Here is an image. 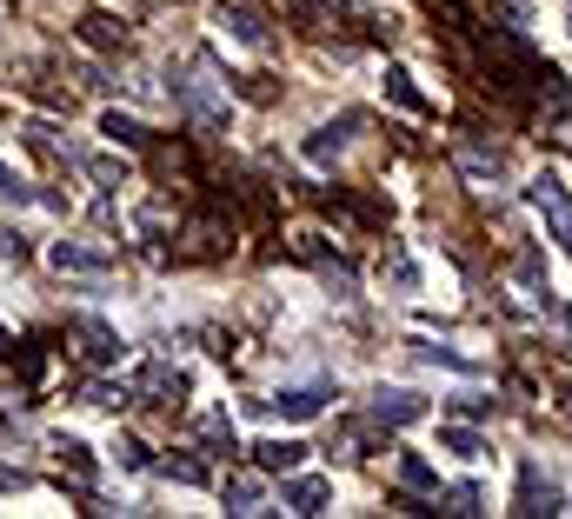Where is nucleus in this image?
<instances>
[{
    "label": "nucleus",
    "instance_id": "32",
    "mask_svg": "<svg viewBox=\"0 0 572 519\" xmlns=\"http://www.w3.org/2000/svg\"><path fill=\"white\" fill-rule=\"evenodd\" d=\"M0 486H8V493H21V486H27V473H21V466H0Z\"/></svg>",
    "mask_w": 572,
    "mask_h": 519
},
{
    "label": "nucleus",
    "instance_id": "15",
    "mask_svg": "<svg viewBox=\"0 0 572 519\" xmlns=\"http://www.w3.org/2000/svg\"><path fill=\"white\" fill-rule=\"evenodd\" d=\"M80 41H87V47H120L127 27H120L114 14H80Z\"/></svg>",
    "mask_w": 572,
    "mask_h": 519
},
{
    "label": "nucleus",
    "instance_id": "7",
    "mask_svg": "<svg viewBox=\"0 0 572 519\" xmlns=\"http://www.w3.org/2000/svg\"><path fill=\"white\" fill-rule=\"evenodd\" d=\"M520 512H565V499H559V486H552V473H539L533 460L520 466Z\"/></svg>",
    "mask_w": 572,
    "mask_h": 519
},
{
    "label": "nucleus",
    "instance_id": "26",
    "mask_svg": "<svg viewBox=\"0 0 572 519\" xmlns=\"http://www.w3.org/2000/svg\"><path fill=\"white\" fill-rule=\"evenodd\" d=\"M133 400H140L133 387H114V380H107V387H94V406H107V413H127Z\"/></svg>",
    "mask_w": 572,
    "mask_h": 519
},
{
    "label": "nucleus",
    "instance_id": "30",
    "mask_svg": "<svg viewBox=\"0 0 572 519\" xmlns=\"http://www.w3.org/2000/svg\"><path fill=\"white\" fill-rule=\"evenodd\" d=\"M479 406H486V400H479V393H453V413H459V419H472V413H479Z\"/></svg>",
    "mask_w": 572,
    "mask_h": 519
},
{
    "label": "nucleus",
    "instance_id": "25",
    "mask_svg": "<svg viewBox=\"0 0 572 519\" xmlns=\"http://www.w3.org/2000/svg\"><path fill=\"white\" fill-rule=\"evenodd\" d=\"M440 499H446V512H486V493L479 486H446Z\"/></svg>",
    "mask_w": 572,
    "mask_h": 519
},
{
    "label": "nucleus",
    "instance_id": "10",
    "mask_svg": "<svg viewBox=\"0 0 572 519\" xmlns=\"http://www.w3.org/2000/svg\"><path fill=\"white\" fill-rule=\"evenodd\" d=\"M380 280H393L399 293H420V260L406 253V246H386L380 253Z\"/></svg>",
    "mask_w": 572,
    "mask_h": 519
},
{
    "label": "nucleus",
    "instance_id": "21",
    "mask_svg": "<svg viewBox=\"0 0 572 519\" xmlns=\"http://www.w3.org/2000/svg\"><path fill=\"white\" fill-rule=\"evenodd\" d=\"M194 426H200V440H207L213 453H233V419H226V413H213V406H207Z\"/></svg>",
    "mask_w": 572,
    "mask_h": 519
},
{
    "label": "nucleus",
    "instance_id": "16",
    "mask_svg": "<svg viewBox=\"0 0 572 519\" xmlns=\"http://www.w3.org/2000/svg\"><path fill=\"white\" fill-rule=\"evenodd\" d=\"M406 354H413L420 367H453V373H479L466 354H453V346H427V339H413V346H406Z\"/></svg>",
    "mask_w": 572,
    "mask_h": 519
},
{
    "label": "nucleus",
    "instance_id": "22",
    "mask_svg": "<svg viewBox=\"0 0 572 519\" xmlns=\"http://www.w3.org/2000/svg\"><path fill=\"white\" fill-rule=\"evenodd\" d=\"M440 447L459 453V460H479V453H486V440H479L472 426H440Z\"/></svg>",
    "mask_w": 572,
    "mask_h": 519
},
{
    "label": "nucleus",
    "instance_id": "9",
    "mask_svg": "<svg viewBox=\"0 0 572 519\" xmlns=\"http://www.w3.org/2000/svg\"><path fill=\"white\" fill-rule=\"evenodd\" d=\"M380 86H386V101H393V107H406V114H420V120L433 114V101H427L420 86H413V73H406V67H386V80H380Z\"/></svg>",
    "mask_w": 572,
    "mask_h": 519
},
{
    "label": "nucleus",
    "instance_id": "19",
    "mask_svg": "<svg viewBox=\"0 0 572 519\" xmlns=\"http://www.w3.org/2000/svg\"><path fill=\"white\" fill-rule=\"evenodd\" d=\"M101 134H107V140H114V147H140V140H147V127H140V120H133V114H114V107H107V114H101Z\"/></svg>",
    "mask_w": 572,
    "mask_h": 519
},
{
    "label": "nucleus",
    "instance_id": "12",
    "mask_svg": "<svg viewBox=\"0 0 572 519\" xmlns=\"http://www.w3.org/2000/svg\"><path fill=\"white\" fill-rule=\"evenodd\" d=\"M54 460H60V473H73V480H87V473H94V447H87V440H73V432H54Z\"/></svg>",
    "mask_w": 572,
    "mask_h": 519
},
{
    "label": "nucleus",
    "instance_id": "23",
    "mask_svg": "<svg viewBox=\"0 0 572 519\" xmlns=\"http://www.w3.org/2000/svg\"><path fill=\"white\" fill-rule=\"evenodd\" d=\"M80 166H87L101 187H127V166H120V160H107V153H80Z\"/></svg>",
    "mask_w": 572,
    "mask_h": 519
},
{
    "label": "nucleus",
    "instance_id": "3",
    "mask_svg": "<svg viewBox=\"0 0 572 519\" xmlns=\"http://www.w3.org/2000/svg\"><path fill=\"white\" fill-rule=\"evenodd\" d=\"M180 107H187L207 134H220V127H226V101H220V86H213V67H207V60L180 80Z\"/></svg>",
    "mask_w": 572,
    "mask_h": 519
},
{
    "label": "nucleus",
    "instance_id": "18",
    "mask_svg": "<svg viewBox=\"0 0 572 519\" xmlns=\"http://www.w3.org/2000/svg\"><path fill=\"white\" fill-rule=\"evenodd\" d=\"M226 512H260V480L254 473H233L226 480Z\"/></svg>",
    "mask_w": 572,
    "mask_h": 519
},
{
    "label": "nucleus",
    "instance_id": "17",
    "mask_svg": "<svg viewBox=\"0 0 572 519\" xmlns=\"http://www.w3.org/2000/svg\"><path fill=\"white\" fill-rule=\"evenodd\" d=\"M399 486H406V493H440V473H433L420 453H399Z\"/></svg>",
    "mask_w": 572,
    "mask_h": 519
},
{
    "label": "nucleus",
    "instance_id": "29",
    "mask_svg": "<svg viewBox=\"0 0 572 519\" xmlns=\"http://www.w3.org/2000/svg\"><path fill=\"white\" fill-rule=\"evenodd\" d=\"M0 200H14V207L27 200V181H21V173H14L8 160H0Z\"/></svg>",
    "mask_w": 572,
    "mask_h": 519
},
{
    "label": "nucleus",
    "instance_id": "28",
    "mask_svg": "<svg viewBox=\"0 0 572 519\" xmlns=\"http://www.w3.org/2000/svg\"><path fill=\"white\" fill-rule=\"evenodd\" d=\"M287 8L300 14V27H326V14H334L326 0H287Z\"/></svg>",
    "mask_w": 572,
    "mask_h": 519
},
{
    "label": "nucleus",
    "instance_id": "27",
    "mask_svg": "<svg viewBox=\"0 0 572 519\" xmlns=\"http://www.w3.org/2000/svg\"><path fill=\"white\" fill-rule=\"evenodd\" d=\"M114 460H120L127 473H140V466H147V447L133 440V432H120V440H114Z\"/></svg>",
    "mask_w": 572,
    "mask_h": 519
},
{
    "label": "nucleus",
    "instance_id": "31",
    "mask_svg": "<svg viewBox=\"0 0 572 519\" xmlns=\"http://www.w3.org/2000/svg\"><path fill=\"white\" fill-rule=\"evenodd\" d=\"M0 253H14V260H21V253H27V240H21L14 227H0Z\"/></svg>",
    "mask_w": 572,
    "mask_h": 519
},
{
    "label": "nucleus",
    "instance_id": "14",
    "mask_svg": "<svg viewBox=\"0 0 572 519\" xmlns=\"http://www.w3.org/2000/svg\"><path fill=\"white\" fill-rule=\"evenodd\" d=\"M73 333L87 339V346H80V354H87V360H114V354H120V339H114V333H107L101 320H73Z\"/></svg>",
    "mask_w": 572,
    "mask_h": 519
},
{
    "label": "nucleus",
    "instance_id": "5",
    "mask_svg": "<svg viewBox=\"0 0 572 519\" xmlns=\"http://www.w3.org/2000/svg\"><path fill=\"white\" fill-rule=\"evenodd\" d=\"M366 413H373L380 426H413V419H427V400L406 393V387H380V393L366 400Z\"/></svg>",
    "mask_w": 572,
    "mask_h": 519
},
{
    "label": "nucleus",
    "instance_id": "6",
    "mask_svg": "<svg viewBox=\"0 0 572 519\" xmlns=\"http://www.w3.org/2000/svg\"><path fill=\"white\" fill-rule=\"evenodd\" d=\"M47 260H54L60 274H107V267H114V253H107V246H94V240H54V253H47Z\"/></svg>",
    "mask_w": 572,
    "mask_h": 519
},
{
    "label": "nucleus",
    "instance_id": "13",
    "mask_svg": "<svg viewBox=\"0 0 572 519\" xmlns=\"http://www.w3.org/2000/svg\"><path fill=\"white\" fill-rule=\"evenodd\" d=\"M300 153H306L313 166H326V160H340V153H347V134H340V127H313Z\"/></svg>",
    "mask_w": 572,
    "mask_h": 519
},
{
    "label": "nucleus",
    "instance_id": "4",
    "mask_svg": "<svg viewBox=\"0 0 572 519\" xmlns=\"http://www.w3.org/2000/svg\"><path fill=\"white\" fill-rule=\"evenodd\" d=\"M326 400H334V387H326V380H306V387H280L273 400H254V413H273V419H313Z\"/></svg>",
    "mask_w": 572,
    "mask_h": 519
},
{
    "label": "nucleus",
    "instance_id": "11",
    "mask_svg": "<svg viewBox=\"0 0 572 519\" xmlns=\"http://www.w3.org/2000/svg\"><path fill=\"white\" fill-rule=\"evenodd\" d=\"M280 499H287L293 512H326V506H334V486H326V480H287Z\"/></svg>",
    "mask_w": 572,
    "mask_h": 519
},
{
    "label": "nucleus",
    "instance_id": "2",
    "mask_svg": "<svg viewBox=\"0 0 572 519\" xmlns=\"http://www.w3.org/2000/svg\"><path fill=\"white\" fill-rule=\"evenodd\" d=\"M526 200L546 214V227H552V240L572 253V187L559 181V173H533V187H526Z\"/></svg>",
    "mask_w": 572,
    "mask_h": 519
},
{
    "label": "nucleus",
    "instance_id": "1",
    "mask_svg": "<svg viewBox=\"0 0 572 519\" xmlns=\"http://www.w3.org/2000/svg\"><path fill=\"white\" fill-rule=\"evenodd\" d=\"M213 27H220L233 47H247V54H267V47H273L267 14H260V8H247V0H220V8H213Z\"/></svg>",
    "mask_w": 572,
    "mask_h": 519
},
{
    "label": "nucleus",
    "instance_id": "24",
    "mask_svg": "<svg viewBox=\"0 0 572 519\" xmlns=\"http://www.w3.org/2000/svg\"><path fill=\"white\" fill-rule=\"evenodd\" d=\"M140 387H147V393H187V373H180V367H147Z\"/></svg>",
    "mask_w": 572,
    "mask_h": 519
},
{
    "label": "nucleus",
    "instance_id": "20",
    "mask_svg": "<svg viewBox=\"0 0 572 519\" xmlns=\"http://www.w3.org/2000/svg\"><path fill=\"white\" fill-rule=\"evenodd\" d=\"M167 480H180V486H207L213 473H207V460L187 447V453H167Z\"/></svg>",
    "mask_w": 572,
    "mask_h": 519
},
{
    "label": "nucleus",
    "instance_id": "8",
    "mask_svg": "<svg viewBox=\"0 0 572 519\" xmlns=\"http://www.w3.org/2000/svg\"><path fill=\"white\" fill-rule=\"evenodd\" d=\"M306 453H313L306 440H260L254 447V466L260 473H293V466H306Z\"/></svg>",
    "mask_w": 572,
    "mask_h": 519
}]
</instances>
